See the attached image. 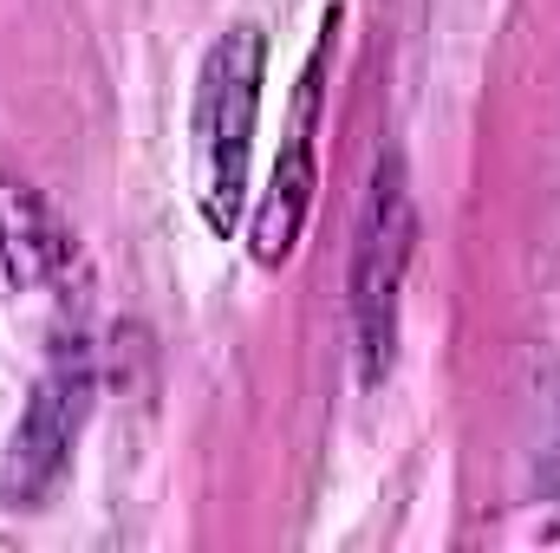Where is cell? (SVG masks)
Listing matches in <instances>:
<instances>
[{"label":"cell","instance_id":"1","mask_svg":"<svg viewBox=\"0 0 560 553\" xmlns=\"http://www.w3.org/2000/svg\"><path fill=\"white\" fill-rule=\"evenodd\" d=\"M261 72L268 46L255 26H229L196 72V111H189V150H196V209L215 235L242 228L248 209V156H255V118H261Z\"/></svg>","mask_w":560,"mask_h":553},{"label":"cell","instance_id":"2","mask_svg":"<svg viewBox=\"0 0 560 553\" xmlns=\"http://www.w3.org/2000/svg\"><path fill=\"white\" fill-rule=\"evenodd\" d=\"M411 255H418L411 176H405V156H378L372 189H365V215L352 235V339H359V378L365 385L392 378Z\"/></svg>","mask_w":560,"mask_h":553},{"label":"cell","instance_id":"3","mask_svg":"<svg viewBox=\"0 0 560 553\" xmlns=\"http://www.w3.org/2000/svg\"><path fill=\"white\" fill-rule=\"evenodd\" d=\"M85 411H92V352L59 345V358L39 372L26 411L13 423V443H7V469H0L7 508H33L59 489V475L72 462V443L85 430Z\"/></svg>","mask_w":560,"mask_h":553},{"label":"cell","instance_id":"4","mask_svg":"<svg viewBox=\"0 0 560 553\" xmlns=\"http://www.w3.org/2000/svg\"><path fill=\"white\" fill-rule=\"evenodd\" d=\"M319 66H326V39L319 52L306 59L300 72V111H293V131L280 150L275 176L255 202V222H248V242H255V261L261 268H287L293 248H300V228H306V209H313V189H319V169H313V105H319Z\"/></svg>","mask_w":560,"mask_h":553},{"label":"cell","instance_id":"5","mask_svg":"<svg viewBox=\"0 0 560 553\" xmlns=\"http://www.w3.org/2000/svg\"><path fill=\"white\" fill-rule=\"evenodd\" d=\"M0 268L20 293H39L72 268V228L20 176H0Z\"/></svg>","mask_w":560,"mask_h":553}]
</instances>
